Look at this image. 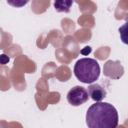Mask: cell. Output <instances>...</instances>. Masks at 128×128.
Returning <instances> with one entry per match:
<instances>
[{
  "label": "cell",
  "mask_w": 128,
  "mask_h": 128,
  "mask_svg": "<svg viewBox=\"0 0 128 128\" xmlns=\"http://www.w3.org/2000/svg\"><path fill=\"white\" fill-rule=\"evenodd\" d=\"M90 128H115L118 125V111L112 104L98 102L91 105L86 114Z\"/></svg>",
  "instance_id": "6da1fadb"
},
{
  "label": "cell",
  "mask_w": 128,
  "mask_h": 128,
  "mask_svg": "<svg viewBox=\"0 0 128 128\" xmlns=\"http://www.w3.org/2000/svg\"><path fill=\"white\" fill-rule=\"evenodd\" d=\"M74 72L76 78L80 82L92 84L99 78L100 69L96 60L84 58L78 60L76 62Z\"/></svg>",
  "instance_id": "7a4b0ae2"
},
{
  "label": "cell",
  "mask_w": 128,
  "mask_h": 128,
  "mask_svg": "<svg viewBox=\"0 0 128 128\" xmlns=\"http://www.w3.org/2000/svg\"><path fill=\"white\" fill-rule=\"evenodd\" d=\"M68 102L73 106H78L86 102L89 100V95L87 90L80 86H74L68 92L66 96Z\"/></svg>",
  "instance_id": "3957f363"
},
{
  "label": "cell",
  "mask_w": 128,
  "mask_h": 128,
  "mask_svg": "<svg viewBox=\"0 0 128 128\" xmlns=\"http://www.w3.org/2000/svg\"><path fill=\"white\" fill-rule=\"evenodd\" d=\"M89 96L96 102H101L106 96V92L98 84H90L88 86Z\"/></svg>",
  "instance_id": "277c9868"
},
{
  "label": "cell",
  "mask_w": 128,
  "mask_h": 128,
  "mask_svg": "<svg viewBox=\"0 0 128 128\" xmlns=\"http://www.w3.org/2000/svg\"><path fill=\"white\" fill-rule=\"evenodd\" d=\"M73 3L72 0H55L54 6L58 12H70V8Z\"/></svg>",
  "instance_id": "5b68a950"
},
{
  "label": "cell",
  "mask_w": 128,
  "mask_h": 128,
  "mask_svg": "<svg viewBox=\"0 0 128 128\" xmlns=\"http://www.w3.org/2000/svg\"><path fill=\"white\" fill-rule=\"evenodd\" d=\"M127 26L128 22L123 24L118 28V32L120 35V38L122 42L127 44Z\"/></svg>",
  "instance_id": "8992f818"
},
{
  "label": "cell",
  "mask_w": 128,
  "mask_h": 128,
  "mask_svg": "<svg viewBox=\"0 0 128 128\" xmlns=\"http://www.w3.org/2000/svg\"><path fill=\"white\" fill-rule=\"evenodd\" d=\"M6 2L12 6L19 8L26 5L29 0H7Z\"/></svg>",
  "instance_id": "52a82bcc"
},
{
  "label": "cell",
  "mask_w": 128,
  "mask_h": 128,
  "mask_svg": "<svg viewBox=\"0 0 128 128\" xmlns=\"http://www.w3.org/2000/svg\"><path fill=\"white\" fill-rule=\"evenodd\" d=\"M92 50L90 46H86L83 48H82V50H80V54L84 56H88L91 53Z\"/></svg>",
  "instance_id": "ba28073f"
},
{
  "label": "cell",
  "mask_w": 128,
  "mask_h": 128,
  "mask_svg": "<svg viewBox=\"0 0 128 128\" xmlns=\"http://www.w3.org/2000/svg\"><path fill=\"white\" fill-rule=\"evenodd\" d=\"M10 58L6 54H2L0 58V62L1 64H6L10 62Z\"/></svg>",
  "instance_id": "9c48e42d"
}]
</instances>
